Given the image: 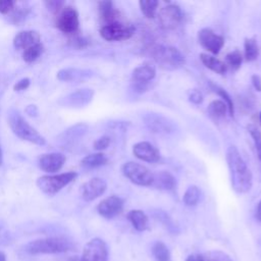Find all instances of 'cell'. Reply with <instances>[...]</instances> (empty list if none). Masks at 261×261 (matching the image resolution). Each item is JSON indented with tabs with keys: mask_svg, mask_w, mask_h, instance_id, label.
I'll list each match as a JSON object with an SVG mask.
<instances>
[{
	"mask_svg": "<svg viewBox=\"0 0 261 261\" xmlns=\"http://www.w3.org/2000/svg\"><path fill=\"white\" fill-rule=\"evenodd\" d=\"M225 157L232 189L240 194L247 193L252 188L253 176L241 153L236 146H229Z\"/></svg>",
	"mask_w": 261,
	"mask_h": 261,
	"instance_id": "cell-1",
	"label": "cell"
},
{
	"mask_svg": "<svg viewBox=\"0 0 261 261\" xmlns=\"http://www.w3.org/2000/svg\"><path fill=\"white\" fill-rule=\"evenodd\" d=\"M72 244L63 237H48L37 239L28 243L24 250L31 255L39 254H59L69 251Z\"/></svg>",
	"mask_w": 261,
	"mask_h": 261,
	"instance_id": "cell-2",
	"label": "cell"
},
{
	"mask_svg": "<svg viewBox=\"0 0 261 261\" xmlns=\"http://www.w3.org/2000/svg\"><path fill=\"white\" fill-rule=\"evenodd\" d=\"M8 124L14 135L21 140L28 141L36 145H44L45 138L33 127L17 111H11L8 115Z\"/></svg>",
	"mask_w": 261,
	"mask_h": 261,
	"instance_id": "cell-3",
	"label": "cell"
},
{
	"mask_svg": "<svg viewBox=\"0 0 261 261\" xmlns=\"http://www.w3.org/2000/svg\"><path fill=\"white\" fill-rule=\"evenodd\" d=\"M151 56L161 68L168 70L177 69L186 62L181 52L172 46H155L151 49Z\"/></svg>",
	"mask_w": 261,
	"mask_h": 261,
	"instance_id": "cell-4",
	"label": "cell"
},
{
	"mask_svg": "<svg viewBox=\"0 0 261 261\" xmlns=\"http://www.w3.org/2000/svg\"><path fill=\"white\" fill-rule=\"evenodd\" d=\"M77 173L75 171H67L58 174L43 175L40 176L36 184L38 188L47 195H54L66 187L68 184L73 181Z\"/></svg>",
	"mask_w": 261,
	"mask_h": 261,
	"instance_id": "cell-5",
	"label": "cell"
},
{
	"mask_svg": "<svg viewBox=\"0 0 261 261\" xmlns=\"http://www.w3.org/2000/svg\"><path fill=\"white\" fill-rule=\"evenodd\" d=\"M122 174L133 184L142 187H151L153 182V172L145 165L134 161H127L121 166Z\"/></svg>",
	"mask_w": 261,
	"mask_h": 261,
	"instance_id": "cell-6",
	"label": "cell"
},
{
	"mask_svg": "<svg viewBox=\"0 0 261 261\" xmlns=\"http://www.w3.org/2000/svg\"><path fill=\"white\" fill-rule=\"evenodd\" d=\"M135 33V27L130 23L114 21L102 25L100 35L106 41H123L129 39Z\"/></svg>",
	"mask_w": 261,
	"mask_h": 261,
	"instance_id": "cell-7",
	"label": "cell"
},
{
	"mask_svg": "<svg viewBox=\"0 0 261 261\" xmlns=\"http://www.w3.org/2000/svg\"><path fill=\"white\" fill-rule=\"evenodd\" d=\"M143 120L145 125L150 129V132L155 134L169 135L175 130V124L173 123V121L159 113H146L143 117Z\"/></svg>",
	"mask_w": 261,
	"mask_h": 261,
	"instance_id": "cell-8",
	"label": "cell"
},
{
	"mask_svg": "<svg viewBox=\"0 0 261 261\" xmlns=\"http://www.w3.org/2000/svg\"><path fill=\"white\" fill-rule=\"evenodd\" d=\"M80 261H108V248L100 238L89 241L83 250Z\"/></svg>",
	"mask_w": 261,
	"mask_h": 261,
	"instance_id": "cell-9",
	"label": "cell"
},
{
	"mask_svg": "<svg viewBox=\"0 0 261 261\" xmlns=\"http://www.w3.org/2000/svg\"><path fill=\"white\" fill-rule=\"evenodd\" d=\"M79 13L71 6H63L57 12L56 27L65 34H74L79 30Z\"/></svg>",
	"mask_w": 261,
	"mask_h": 261,
	"instance_id": "cell-10",
	"label": "cell"
},
{
	"mask_svg": "<svg viewBox=\"0 0 261 261\" xmlns=\"http://www.w3.org/2000/svg\"><path fill=\"white\" fill-rule=\"evenodd\" d=\"M182 13L178 5L168 4L162 7L158 13V22L163 30H173L181 21Z\"/></svg>",
	"mask_w": 261,
	"mask_h": 261,
	"instance_id": "cell-11",
	"label": "cell"
},
{
	"mask_svg": "<svg viewBox=\"0 0 261 261\" xmlns=\"http://www.w3.org/2000/svg\"><path fill=\"white\" fill-rule=\"evenodd\" d=\"M156 69L151 64H142L137 66L132 73V81L134 89L137 92H144L147 89L148 84L155 77Z\"/></svg>",
	"mask_w": 261,
	"mask_h": 261,
	"instance_id": "cell-12",
	"label": "cell"
},
{
	"mask_svg": "<svg viewBox=\"0 0 261 261\" xmlns=\"http://www.w3.org/2000/svg\"><path fill=\"white\" fill-rule=\"evenodd\" d=\"M201 46L212 54H218L224 45V38L210 29H202L198 33Z\"/></svg>",
	"mask_w": 261,
	"mask_h": 261,
	"instance_id": "cell-13",
	"label": "cell"
},
{
	"mask_svg": "<svg viewBox=\"0 0 261 261\" xmlns=\"http://www.w3.org/2000/svg\"><path fill=\"white\" fill-rule=\"evenodd\" d=\"M123 209V201L117 196H110L103 199L97 206L98 213L106 218L111 219L117 216Z\"/></svg>",
	"mask_w": 261,
	"mask_h": 261,
	"instance_id": "cell-14",
	"label": "cell"
},
{
	"mask_svg": "<svg viewBox=\"0 0 261 261\" xmlns=\"http://www.w3.org/2000/svg\"><path fill=\"white\" fill-rule=\"evenodd\" d=\"M107 189V184L104 179L100 177H93L86 181L81 188L82 198L87 201H93L98 197L102 196Z\"/></svg>",
	"mask_w": 261,
	"mask_h": 261,
	"instance_id": "cell-15",
	"label": "cell"
},
{
	"mask_svg": "<svg viewBox=\"0 0 261 261\" xmlns=\"http://www.w3.org/2000/svg\"><path fill=\"white\" fill-rule=\"evenodd\" d=\"M66 161V157L61 153H47L39 158V166L42 170L53 173L61 169Z\"/></svg>",
	"mask_w": 261,
	"mask_h": 261,
	"instance_id": "cell-16",
	"label": "cell"
},
{
	"mask_svg": "<svg viewBox=\"0 0 261 261\" xmlns=\"http://www.w3.org/2000/svg\"><path fill=\"white\" fill-rule=\"evenodd\" d=\"M134 155L145 162H157L160 158L159 151L149 142H139L133 147Z\"/></svg>",
	"mask_w": 261,
	"mask_h": 261,
	"instance_id": "cell-17",
	"label": "cell"
},
{
	"mask_svg": "<svg viewBox=\"0 0 261 261\" xmlns=\"http://www.w3.org/2000/svg\"><path fill=\"white\" fill-rule=\"evenodd\" d=\"M41 36L38 32L32 30H25L18 32L13 38V45L17 49H27L35 44L40 43Z\"/></svg>",
	"mask_w": 261,
	"mask_h": 261,
	"instance_id": "cell-18",
	"label": "cell"
},
{
	"mask_svg": "<svg viewBox=\"0 0 261 261\" xmlns=\"http://www.w3.org/2000/svg\"><path fill=\"white\" fill-rule=\"evenodd\" d=\"M175 185V178L170 172L161 170L153 173V182L151 187L161 191H171L174 189Z\"/></svg>",
	"mask_w": 261,
	"mask_h": 261,
	"instance_id": "cell-19",
	"label": "cell"
},
{
	"mask_svg": "<svg viewBox=\"0 0 261 261\" xmlns=\"http://www.w3.org/2000/svg\"><path fill=\"white\" fill-rule=\"evenodd\" d=\"M98 10L100 17L105 22V24L118 21L117 17L119 15V12L114 7L111 1H100L98 4Z\"/></svg>",
	"mask_w": 261,
	"mask_h": 261,
	"instance_id": "cell-20",
	"label": "cell"
},
{
	"mask_svg": "<svg viewBox=\"0 0 261 261\" xmlns=\"http://www.w3.org/2000/svg\"><path fill=\"white\" fill-rule=\"evenodd\" d=\"M93 95L94 92L91 89H83L67 96L65 98V101H67L69 105L83 106L85 104H88L92 100Z\"/></svg>",
	"mask_w": 261,
	"mask_h": 261,
	"instance_id": "cell-21",
	"label": "cell"
},
{
	"mask_svg": "<svg viewBox=\"0 0 261 261\" xmlns=\"http://www.w3.org/2000/svg\"><path fill=\"white\" fill-rule=\"evenodd\" d=\"M200 59L202 61V63L209 69H211L212 71L218 73V74H223L226 69H227V66L226 64L221 61L220 59L212 56V55H209V54H206V53H201L200 54Z\"/></svg>",
	"mask_w": 261,
	"mask_h": 261,
	"instance_id": "cell-22",
	"label": "cell"
},
{
	"mask_svg": "<svg viewBox=\"0 0 261 261\" xmlns=\"http://www.w3.org/2000/svg\"><path fill=\"white\" fill-rule=\"evenodd\" d=\"M126 217L138 231H144L148 227V216L142 210H130Z\"/></svg>",
	"mask_w": 261,
	"mask_h": 261,
	"instance_id": "cell-23",
	"label": "cell"
},
{
	"mask_svg": "<svg viewBox=\"0 0 261 261\" xmlns=\"http://www.w3.org/2000/svg\"><path fill=\"white\" fill-rule=\"evenodd\" d=\"M107 161H108L107 157L103 153L98 152V153L89 154L86 157H84L81 161V164L86 168H96L106 164Z\"/></svg>",
	"mask_w": 261,
	"mask_h": 261,
	"instance_id": "cell-24",
	"label": "cell"
},
{
	"mask_svg": "<svg viewBox=\"0 0 261 261\" xmlns=\"http://www.w3.org/2000/svg\"><path fill=\"white\" fill-rule=\"evenodd\" d=\"M259 55V48L257 41L254 38H246L244 42V56L247 61L257 59Z\"/></svg>",
	"mask_w": 261,
	"mask_h": 261,
	"instance_id": "cell-25",
	"label": "cell"
},
{
	"mask_svg": "<svg viewBox=\"0 0 261 261\" xmlns=\"http://www.w3.org/2000/svg\"><path fill=\"white\" fill-rule=\"evenodd\" d=\"M207 110H208V113L210 114V116H212L215 119L224 117L226 115V113L228 112L227 106L222 100H213L209 104Z\"/></svg>",
	"mask_w": 261,
	"mask_h": 261,
	"instance_id": "cell-26",
	"label": "cell"
},
{
	"mask_svg": "<svg viewBox=\"0 0 261 261\" xmlns=\"http://www.w3.org/2000/svg\"><path fill=\"white\" fill-rule=\"evenodd\" d=\"M152 254L156 261H170V253L163 242H156L152 247Z\"/></svg>",
	"mask_w": 261,
	"mask_h": 261,
	"instance_id": "cell-27",
	"label": "cell"
},
{
	"mask_svg": "<svg viewBox=\"0 0 261 261\" xmlns=\"http://www.w3.org/2000/svg\"><path fill=\"white\" fill-rule=\"evenodd\" d=\"M43 51H44V46L40 42L38 44H35V45L24 49L22 52V58L25 62H33V61L37 60L42 55Z\"/></svg>",
	"mask_w": 261,
	"mask_h": 261,
	"instance_id": "cell-28",
	"label": "cell"
},
{
	"mask_svg": "<svg viewBox=\"0 0 261 261\" xmlns=\"http://www.w3.org/2000/svg\"><path fill=\"white\" fill-rule=\"evenodd\" d=\"M201 196V191L197 186H191L187 189L182 196V201L187 206H195L198 204Z\"/></svg>",
	"mask_w": 261,
	"mask_h": 261,
	"instance_id": "cell-29",
	"label": "cell"
},
{
	"mask_svg": "<svg viewBox=\"0 0 261 261\" xmlns=\"http://www.w3.org/2000/svg\"><path fill=\"white\" fill-rule=\"evenodd\" d=\"M159 2L157 0H140L139 5L142 13L147 18H153L156 15Z\"/></svg>",
	"mask_w": 261,
	"mask_h": 261,
	"instance_id": "cell-30",
	"label": "cell"
},
{
	"mask_svg": "<svg viewBox=\"0 0 261 261\" xmlns=\"http://www.w3.org/2000/svg\"><path fill=\"white\" fill-rule=\"evenodd\" d=\"M210 86H211V89H212L218 96H220V97L222 98V101L226 104L227 109H228V114H229L230 116H233V114H234V106H233V103H232V99L230 98V96L228 95V93H227L224 89H222L221 87H219V86H217V85H215V84H213V83H211Z\"/></svg>",
	"mask_w": 261,
	"mask_h": 261,
	"instance_id": "cell-31",
	"label": "cell"
},
{
	"mask_svg": "<svg viewBox=\"0 0 261 261\" xmlns=\"http://www.w3.org/2000/svg\"><path fill=\"white\" fill-rule=\"evenodd\" d=\"M226 65H229L232 69H239L241 67L242 61H243V55L239 50H233L226 54L225 56Z\"/></svg>",
	"mask_w": 261,
	"mask_h": 261,
	"instance_id": "cell-32",
	"label": "cell"
},
{
	"mask_svg": "<svg viewBox=\"0 0 261 261\" xmlns=\"http://www.w3.org/2000/svg\"><path fill=\"white\" fill-rule=\"evenodd\" d=\"M87 73H83V71L76 69V68H65L61 69L57 73V77L61 81H72L74 79L81 77L82 75H85Z\"/></svg>",
	"mask_w": 261,
	"mask_h": 261,
	"instance_id": "cell-33",
	"label": "cell"
},
{
	"mask_svg": "<svg viewBox=\"0 0 261 261\" xmlns=\"http://www.w3.org/2000/svg\"><path fill=\"white\" fill-rule=\"evenodd\" d=\"M248 130L253 139V142H254V145L256 148V152H257V156L261 160V132L253 124L248 125Z\"/></svg>",
	"mask_w": 261,
	"mask_h": 261,
	"instance_id": "cell-34",
	"label": "cell"
},
{
	"mask_svg": "<svg viewBox=\"0 0 261 261\" xmlns=\"http://www.w3.org/2000/svg\"><path fill=\"white\" fill-rule=\"evenodd\" d=\"M202 257L205 261H232L226 253L217 250L208 251Z\"/></svg>",
	"mask_w": 261,
	"mask_h": 261,
	"instance_id": "cell-35",
	"label": "cell"
},
{
	"mask_svg": "<svg viewBox=\"0 0 261 261\" xmlns=\"http://www.w3.org/2000/svg\"><path fill=\"white\" fill-rule=\"evenodd\" d=\"M109 144H110V138L108 136H103L94 142L93 147L97 151H102V150H105L109 146Z\"/></svg>",
	"mask_w": 261,
	"mask_h": 261,
	"instance_id": "cell-36",
	"label": "cell"
},
{
	"mask_svg": "<svg viewBox=\"0 0 261 261\" xmlns=\"http://www.w3.org/2000/svg\"><path fill=\"white\" fill-rule=\"evenodd\" d=\"M15 4L16 2L12 0H0V13H8L14 8Z\"/></svg>",
	"mask_w": 261,
	"mask_h": 261,
	"instance_id": "cell-37",
	"label": "cell"
},
{
	"mask_svg": "<svg viewBox=\"0 0 261 261\" xmlns=\"http://www.w3.org/2000/svg\"><path fill=\"white\" fill-rule=\"evenodd\" d=\"M189 100L194 104H201L203 102V95L199 90H192L189 94Z\"/></svg>",
	"mask_w": 261,
	"mask_h": 261,
	"instance_id": "cell-38",
	"label": "cell"
},
{
	"mask_svg": "<svg viewBox=\"0 0 261 261\" xmlns=\"http://www.w3.org/2000/svg\"><path fill=\"white\" fill-rule=\"evenodd\" d=\"M30 86V80L28 77H24V79H21L19 80L13 87L14 91H23L25 89H28Z\"/></svg>",
	"mask_w": 261,
	"mask_h": 261,
	"instance_id": "cell-39",
	"label": "cell"
},
{
	"mask_svg": "<svg viewBox=\"0 0 261 261\" xmlns=\"http://www.w3.org/2000/svg\"><path fill=\"white\" fill-rule=\"evenodd\" d=\"M251 82L254 87V89L258 92H261V77L258 74H253L251 76Z\"/></svg>",
	"mask_w": 261,
	"mask_h": 261,
	"instance_id": "cell-40",
	"label": "cell"
},
{
	"mask_svg": "<svg viewBox=\"0 0 261 261\" xmlns=\"http://www.w3.org/2000/svg\"><path fill=\"white\" fill-rule=\"evenodd\" d=\"M186 261H205L202 256L199 255H190Z\"/></svg>",
	"mask_w": 261,
	"mask_h": 261,
	"instance_id": "cell-41",
	"label": "cell"
},
{
	"mask_svg": "<svg viewBox=\"0 0 261 261\" xmlns=\"http://www.w3.org/2000/svg\"><path fill=\"white\" fill-rule=\"evenodd\" d=\"M256 216L257 218L261 221V201L258 203V206H257V213H256Z\"/></svg>",
	"mask_w": 261,
	"mask_h": 261,
	"instance_id": "cell-42",
	"label": "cell"
},
{
	"mask_svg": "<svg viewBox=\"0 0 261 261\" xmlns=\"http://www.w3.org/2000/svg\"><path fill=\"white\" fill-rule=\"evenodd\" d=\"M0 261H6V255L0 251Z\"/></svg>",
	"mask_w": 261,
	"mask_h": 261,
	"instance_id": "cell-43",
	"label": "cell"
},
{
	"mask_svg": "<svg viewBox=\"0 0 261 261\" xmlns=\"http://www.w3.org/2000/svg\"><path fill=\"white\" fill-rule=\"evenodd\" d=\"M2 163H3V152L1 149V145H0V166L2 165Z\"/></svg>",
	"mask_w": 261,
	"mask_h": 261,
	"instance_id": "cell-44",
	"label": "cell"
},
{
	"mask_svg": "<svg viewBox=\"0 0 261 261\" xmlns=\"http://www.w3.org/2000/svg\"><path fill=\"white\" fill-rule=\"evenodd\" d=\"M260 122H261V113H260Z\"/></svg>",
	"mask_w": 261,
	"mask_h": 261,
	"instance_id": "cell-45",
	"label": "cell"
}]
</instances>
